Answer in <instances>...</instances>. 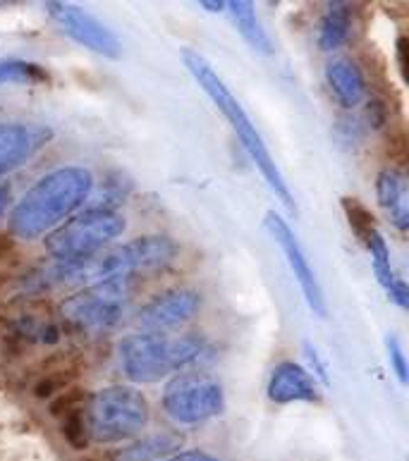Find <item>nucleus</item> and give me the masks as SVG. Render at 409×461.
<instances>
[{
	"mask_svg": "<svg viewBox=\"0 0 409 461\" xmlns=\"http://www.w3.org/2000/svg\"><path fill=\"white\" fill-rule=\"evenodd\" d=\"M304 354H306V358H309V364L314 366V371H316V375H319L321 380H323V383H331V378H328V371H326V364H323V361H321V357H319V351H316V347H312V342H304Z\"/></svg>",
	"mask_w": 409,
	"mask_h": 461,
	"instance_id": "25",
	"label": "nucleus"
},
{
	"mask_svg": "<svg viewBox=\"0 0 409 461\" xmlns=\"http://www.w3.org/2000/svg\"><path fill=\"white\" fill-rule=\"evenodd\" d=\"M13 254H14V249H13V241H10V237L0 234V263H5Z\"/></svg>",
	"mask_w": 409,
	"mask_h": 461,
	"instance_id": "26",
	"label": "nucleus"
},
{
	"mask_svg": "<svg viewBox=\"0 0 409 461\" xmlns=\"http://www.w3.org/2000/svg\"><path fill=\"white\" fill-rule=\"evenodd\" d=\"M342 208H345L347 222H350V228L354 230V234H357L359 240H367L368 234L376 230L371 211H368L359 199H354V196H345V199H342Z\"/></svg>",
	"mask_w": 409,
	"mask_h": 461,
	"instance_id": "21",
	"label": "nucleus"
},
{
	"mask_svg": "<svg viewBox=\"0 0 409 461\" xmlns=\"http://www.w3.org/2000/svg\"><path fill=\"white\" fill-rule=\"evenodd\" d=\"M199 306L202 296L195 289H170L139 311L137 323L139 328H144V332H168L192 321Z\"/></svg>",
	"mask_w": 409,
	"mask_h": 461,
	"instance_id": "10",
	"label": "nucleus"
},
{
	"mask_svg": "<svg viewBox=\"0 0 409 461\" xmlns=\"http://www.w3.org/2000/svg\"><path fill=\"white\" fill-rule=\"evenodd\" d=\"M182 58H185V65H187L192 77L199 82V86L206 91L208 96L214 98V104L221 108L223 115L228 117L230 127L235 130L237 139L242 141V146L247 149L251 160L257 163V167L261 170V175H264V179L268 182V186L276 192L277 199L283 201L285 206L290 208V211H295V199H292L290 189H287V185H285V179L283 175H280V170H277L276 160L271 158V153H268V149H266L264 139L259 137L257 127L251 124L250 115L244 113L240 101L230 94V89L223 84L221 77L215 75V69L211 68V65L199 56V53H195V50H185Z\"/></svg>",
	"mask_w": 409,
	"mask_h": 461,
	"instance_id": "2",
	"label": "nucleus"
},
{
	"mask_svg": "<svg viewBox=\"0 0 409 461\" xmlns=\"http://www.w3.org/2000/svg\"><path fill=\"white\" fill-rule=\"evenodd\" d=\"M368 122H371V127L374 130H381L383 124L388 122V105H386V101H381V98H371V104H368Z\"/></svg>",
	"mask_w": 409,
	"mask_h": 461,
	"instance_id": "24",
	"label": "nucleus"
},
{
	"mask_svg": "<svg viewBox=\"0 0 409 461\" xmlns=\"http://www.w3.org/2000/svg\"><path fill=\"white\" fill-rule=\"evenodd\" d=\"M404 49H407V39H404V36H400V39H397V60H400L403 77H407V56H404Z\"/></svg>",
	"mask_w": 409,
	"mask_h": 461,
	"instance_id": "27",
	"label": "nucleus"
},
{
	"mask_svg": "<svg viewBox=\"0 0 409 461\" xmlns=\"http://www.w3.org/2000/svg\"><path fill=\"white\" fill-rule=\"evenodd\" d=\"M326 82L335 101L345 108H357L367 98V79L350 58L331 60L326 68Z\"/></svg>",
	"mask_w": 409,
	"mask_h": 461,
	"instance_id": "14",
	"label": "nucleus"
},
{
	"mask_svg": "<svg viewBox=\"0 0 409 461\" xmlns=\"http://www.w3.org/2000/svg\"><path fill=\"white\" fill-rule=\"evenodd\" d=\"M268 400L276 404H292V402H319L316 380L302 366L285 361L276 366L268 380Z\"/></svg>",
	"mask_w": 409,
	"mask_h": 461,
	"instance_id": "12",
	"label": "nucleus"
},
{
	"mask_svg": "<svg viewBox=\"0 0 409 461\" xmlns=\"http://www.w3.org/2000/svg\"><path fill=\"white\" fill-rule=\"evenodd\" d=\"M225 397L221 385L208 375L187 373L175 378L163 393V409L175 423L196 426L223 411Z\"/></svg>",
	"mask_w": 409,
	"mask_h": 461,
	"instance_id": "7",
	"label": "nucleus"
},
{
	"mask_svg": "<svg viewBox=\"0 0 409 461\" xmlns=\"http://www.w3.org/2000/svg\"><path fill=\"white\" fill-rule=\"evenodd\" d=\"M41 84L49 82V72L36 62L0 60V84Z\"/></svg>",
	"mask_w": 409,
	"mask_h": 461,
	"instance_id": "20",
	"label": "nucleus"
},
{
	"mask_svg": "<svg viewBox=\"0 0 409 461\" xmlns=\"http://www.w3.org/2000/svg\"><path fill=\"white\" fill-rule=\"evenodd\" d=\"M13 332L20 339H29V342H41V345L58 342L56 323L49 316L34 313V311H27L24 316L17 318L13 323Z\"/></svg>",
	"mask_w": 409,
	"mask_h": 461,
	"instance_id": "19",
	"label": "nucleus"
},
{
	"mask_svg": "<svg viewBox=\"0 0 409 461\" xmlns=\"http://www.w3.org/2000/svg\"><path fill=\"white\" fill-rule=\"evenodd\" d=\"M199 5L204 7V10H211V13H223V10H228V3H208V0H204V3H199Z\"/></svg>",
	"mask_w": 409,
	"mask_h": 461,
	"instance_id": "30",
	"label": "nucleus"
},
{
	"mask_svg": "<svg viewBox=\"0 0 409 461\" xmlns=\"http://www.w3.org/2000/svg\"><path fill=\"white\" fill-rule=\"evenodd\" d=\"M125 232V218L111 206L86 208L46 237V249L58 263L89 261Z\"/></svg>",
	"mask_w": 409,
	"mask_h": 461,
	"instance_id": "4",
	"label": "nucleus"
},
{
	"mask_svg": "<svg viewBox=\"0 0 409 461\" xmlns=\"http://www.w3.org/2000/svg\"><path fill=\"white\" fill-rule=\"evenodd\" d=\"M180 435L173 433H156L149 435L144 440L127 445V447L113 452L111 461H156L170 455L180 445Z\"/></svg>",
	"mask_w": 409,
	"mask_h": 461,
	"instance_id": "17",
	"label": "nucleus"
},
{
	"mask_svg": "<svg viewBox=\"0 0 409 461\" xmlns=\"http://www.w3.org/2000/svg\"><path fill=\"white\" fill-rule=\"evenodd\" d=\"M264 225L266 230L271 232L273 240L277 241V247L283 249L285 258L290 263L292 273H295L299 287L304 292V299L306 303H309V309H312L314 313H319V316H326V299H323L321 285L319 280H316V276H314L309 261H306V254L302 251V244H299L297 237L292 234L290 225H287L280 215L273 213V211L266 213Z\"/></svg>",
	"mask_w": 409,
	"mask_h": 461,
	"instance_id": "9",
	"label": "nucleus"
},
{
	"mask_svg": "<svg viewBox=\"0 0 409 461\" xmlns=\"http://www.w3.org/2000/svg\"><path fill=\"white\" fill-rule=\"evenodd\" d=\"M134 285L132 280H111L84 287L60 306V316L72 330L98 335L113 330L125 321L132 306Z\"/></svg>",
	"mask_w": 409,
	"mask_h": 461,
	"instance_id": "5",
	"label": "nucleus"
},
{
	"mask_svg": "<svg viewBox=\"0 0 409 461\" xmlns=\"http://www.w3.org/2000/svg\"><path fill=\"white\" fill-rule=\"evenodd\" d=\"M228 10L235 17V27L250 41L251 49L261 50V53H273L271 39L266 34V29L259 24L257 10H254L251 3H247V0H235V3H228Z\"/></svg>",
	"mask_w": 409,
	"mask_h": 461,
	"instance_id": "18",
	"label": "nucleus"
},
{
	"mask_svg": "<svg viewBox=\"0 0 409 461\" xmlns=\"http://www.w3.org/2000/svg\"><path fill=\"white\" fill-rule=\"evenodd\" d=\"M7 203H10V185H3V182H0V215L5 213Z\"/></svg>",
	"mask_w": 409,
	"mask_h": 461,
	"instance_id": "29",
	"label": "nucleus"
},
{
	"mask_svg": "<svg viewBox=\"0 0 409 461\" xmlns=\"http://www.w3.org/2000/svg\"><path fill=\"white\" fill-rule=\"evenodd\" d=\"M386 345H388V358H390V368L395 371V375L400 378V383H407V361H404L403 347L397 342V338H388L386 339Z\"/></svg>",
	"mask_w": 409,
	"mask_h": 461,
	"instance_id": "23",
	"label": "nucleus"
},
{
	"mask_svg": "<svg viewBox=\"0 0 409 461\" xmlns=\"http://www.w3.org/2000/svg\"><path fill=\"white\" fill-rule=\"evenodd\" d=\"M46 10L58 29L65 32L72 41L94 50L98 56L120 58V43L115 34L91 13L77 5H68V3H46Z\"/></svg>",
	"mask_w": 409,
	"mask_h": 461,
	"instance_id": "8",
	"label": "nucleus"
},
{
	"mask_svg": "<svg viewBox=\"0 0 409 461\" xmlns=\"http://www.w3.org/2000/svg\"><path fill=\"white\" fill-rule=\"evenodd\" d=\"M350 24H352V14H350L347 3H331L326 13H323V17H321L319 34H316L319 49H341L342 43L347 41V36H350Z\"/></svg>",
	"mask_w": 409,
	"mask_h": 461,
	"instance_id": "16",
	"label": "nucleus"
},
{
	"mask_svg": "<svg viewBox=\"0 0 409 461\" xmlns=\"http://www.w3.org/2000/svg\"><path fill=\"white\" fill-rule=\"evenodd\" d=\"M50 139H53V130L43 124H0V177L24 166Z\"/></svg>",
	"mask_w": 409,
	"mask_h": 461,
	"instance_id": "11",
	"label": "nucleus"
},
{
	"mask_svg": "<svg viewBox=\"0 0 409 461\" xmlns=\"http://www.w3.org/2000/svg\"><path fill=\"white\" fill-rule=\"evenodd\" d=\"M364 241H367L368 251H371V258H374V270H376V277H378V283L388 289V296L397 303V306H400V309H407L409 287L404 280L395 277V273H393L388 247H386V241H383V237L378 234V230H374V232L368 234Z\"/></svg>",
	"mask_w": 409,
	"mask_h": 461,
	"instance_id": "15",
	"label": "nucleus"
},
{
	"mask_svg": "<svg viewBox=\"0 0 409 461\" xmlns=\"http://www.w3.org/2000/svg\"><path fill=\"white\" fill-rule=\"evenodd\" d=\"M60 419H63L65 440H68L75 449L86 447V442H89V433H86V423H84V406L63 413Z\"/></svg>",
	"mask_w": 409,
	"mask_h": 461,
	"instance_id": "22",
	"label": "nucleus"
},
{
	"mask_svg": "<svg viewBox=\"0 0 409 461\" xmlns=\"http://www.w3.org/2000/svg\"><path fill=\"white\" fill-rule=\"evenodd\" d=\"M204 354V339L196 335L139 332L120 342V364L134 383H159Z\"/></svg>",
	"mask_w": 409,
	"mask_h": 461,
	"instance_id": "3",
	"label": "nucleus"
},
{
	"mask_svg": "<svg viewBox=\"0 0 409 461\" xmlns=\"http://www.w3.org/2000/svg\"><path fill=\"white\" fill-rule=\"evenodd\" d=\"M91 192V173L84 167H63L36 182L14 206L10 230L17 237L34 240L63 222L82 206Z\"/></svg>",
	"mask_w": 409,
	"mask_h": 461,
	"instance_id": "1",
	"label": "nucleus"
},
{
	"mask_svg": "<svg viewBox=\"0 0 409 461\" xmlns=\"http://www.w3.org/2000/svg\"><path fill=\"white\" fill-rule=\"evenodd\" d=\"M376 194H378V203L388 213L390 222L400 232H404L409 228V189L403 170H395V167L383 170L376 182Z\"/></svg>",
	"mask_w": 409,
	"mask_h": 461,
	"instance_id": "13",
	"label": "nucleus"
},
{
	"mask_svg": "<svg viewBox=\"0 0 409 461\" xmlns=\"http://www.w3.org/2000/svg\"><path fill=\"white\" fill-rule=\"evenodd\" d=\"M166 461H218L214 456L202 455V452H187V455H180V456H173V459H166Z\"/></svg>",
	"mask_w": 409,
	"mask_h": 461,
	"instance_id": "28",
	"label": "nucleus"
},
{
	"mask_svg": "<svg viewBox=\"0 0 409 461\" xmlns=\"http://www.w3.org/2000/svg\"><path fill=\"white\" fill-rule=\"evenodd\" d=\"M149 420V404L134 387H108L86 402L84 423L96 442H120L137 435Z\"/></svg>",
	"mask_w": 409,
	"mask_h": 461,
	"instance_id": "6",
	"label": "nucleus"
}]
</instances>
